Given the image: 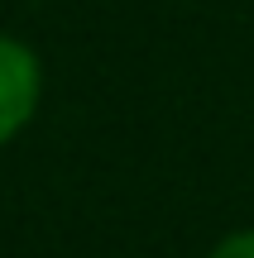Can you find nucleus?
Here are the masks:
<instances>
[{"label": "nucleus", "instance_id": "1", "mask_svg": "<svg viewBox=\"0 0 254 258\" xmlns=\"http://www.w3.org/2000/svg\"><path fill=\"white\" fill-rule=\"evenodd\" d=\"M43 101V62L15 34H0V148L19 139Z\"/></svg>", "mask_w": 254, "mask_h": 258}, {"label": "nucleus", "instance_id": "2", "mask_svg": "<svg viewBox=\"0 0 254 258\" xmlns=\"http://www.w3.org/2000/svg\"><path fill=\"white\" fill-rule=\"evenodd\" d=\"M207 258H254V230H235L216 244Z\"/></svg>", "mask_w": 254, "mask_h": 258}]
</instances>
